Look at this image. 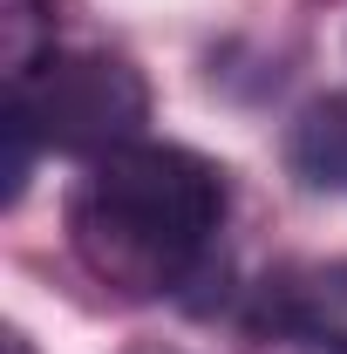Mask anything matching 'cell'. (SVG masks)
<instances>
[{"instance_id":"6da1fadb","label":"cell","mask_w":347,"mask_h":354,"mask_svg":"<svg viewBox=\"0 0 347 354\" xmlns=\"http://www.w3.org/2000/svg\"><path fill=\"white\" fill-rule=\"evenodd\" d=\"M218 225H225V171L198 150L150 136L95 157L68 191L75 259L130 300L198 286L218 252Z\"/></svg>"},{"instance_id":"7a4b0ae2","label":"cell","mask_w":347,"mask_h":354,"mask_svg":"<svg viewBox=\"0 0 347 354\" xmlns=\"http://www.w3.org/2000/svg\"><path fill=\"white\" fill-rule=\"evenodd\" d=\"M7 116L62 157H109L143 136L150 123V88L123 55L102 48H48L35 68L7 75Z\"/></svg>"},{"instance_id":"3957f363","label":"cell","mask_w":347,"mask_h":354,"mask_svg":"<svg viewBox=\"0 0 347 354\" xmlns=\"http://www.w3.org/2000/svg\"><path fill=\"white\" fill-rule=\"evenodd\" d=\"M259 334H320L347 348V266H286L259 286Z\"/></svg>"},{"instance_id":"277c9868","label":"cell","mask_w":347,"mask_h":354,"mask_svg":"<svg viewBox=\"0 0 347 354\" xmlns=\"http://www.w3.org/2000/svg\"><path fill=\"white\" fill-rule=\"evenodd\" d=\"M286 164L313 191H341L347 198V95H320L306 102L286 130Z\"/></svg>"},{"instance_id":"5b68a950","label":"cell","mask_w":347,"mask_h":354,"mask_svg":"<svg viewBox=\"0 0 347 354\" xmlns=\"http://www.w3.org/2000/svg\"><path fill=\"white\" fill-rule=\"evenodd\" d=\"M0 48H7V75L35 68L55 48V0H0Z\"/></svg>"},{"instance_id":"8992f818","label":"cell","mask_w":347,"mask_h":354,"mask_svg":"<svg viewBox=\"0 0 347 354\" xmlns=\"http://www.w3.org/2000/svg\"><path fill=\"white\" fill-rule=\"evenodd\" d=\"M265 354H347V348L320 341V334H265Z\"/></svg>"},{"instance_id":"52a82bcc","label":"cell","mask_w":347,"mask_h":354,"mask_svg":"<svg viewBox=\"0 0 347 354\" xmlns=\"http://www.w3.org/2000/svg\"><path fill=\"white\" fill-rule=\"evenodd\" d=\"M7 354H28V341H21V334H14V341H7Z\"/></svg>"}]
</instances>
